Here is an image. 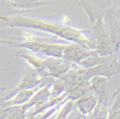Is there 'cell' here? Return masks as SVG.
I'll return each instance as SVG.
<instances>
[{"mask_svg":"<svg viewBox=\"0 0 120 119\" xmlns=\"http://www.w3.org/2000/svg\"><path fill=\"white\" fill-rule=\"evenodd\" d=\"M4 21L14 27L29 28L49 32L61 40L80 45L89 50L95 51L96 47L88 32L45 20L26 16L1 17Z\"/></svg>","mask_w":120,"mask_h":119,"instance_id":"1","label":"cell"},{"mask_svg":"<svg viewBox=\"0 0 120 119\" xmlns=\"http://www.w3.org/2000/svg\"><path fill=\"white\" fill-rule=\"evenodd\" d=\"M19 56L23 57L33 70L47 77H62L73 67V64L63 59L47 57L34 54L21 52Z\"/></svg>","mask_w":120,"mask_h":119,"instance_id":"2","label":"cell"},{"mask_svg":"<svg viewBox=\"0 0 120 119\" xmlns=\"http://www.w3.org/2000/svg\"><path fill=\"white\" fill-rule=\"evenodd\" d=\"M3 42L11 46L25 48L33 54L43 57L63 59L65 48L68 45L61 42H48L38 40H31L23 42L6 41Z\"/></svg>","mask_w":120,"mask_h":119,"instance_id":"3","label":"cell"},{"mask_svg":"<svg viewBox=\"0 0 120 119\" xmlns=\"http://www.w3.org/2000/svg\"><path fill=\"white\" fill-rule=\"evenodd\" d=\"M89 90L97 97L98 100L105 102L108 87V78L102 75H95L89 78L87 81Z\"/></svg>","mask_w":120,"mask_h":119,"instance_id":"4","label":"cell"},{"mask_svg":"<svg viewBox=\"0 0 120 119\" xmlns=\"http://www.w3.org/2000/svg\"><path fill=\"white\" fill-rule=\"evenodd\" d=\"M50 78L51 77H46L36 70H32L25 74L16 89L21 90L35 87L47 82Z\"/></svg>","mask_w":120,"mask_h":119,"instance_id":"5","label":"cell"},{"mask_svg":"<svg viewBox=\"0 0 120 119\" xmlns=\"http://www.w3.org/2000/svg\"><path fill=\"white\" fill-rule=\"evenodd\" d=\"M98 99L93 93H87L75 101L80 113L84 116L92 114L98 103Z\"/></svg>","mask_w":120,"mask_h":119,"instance_id":"6","label":"cell"},{"mask_svg":"<svg viewBox=\"0 0 120 119\" xmlns=\"http://www.w3.org/2000/svg\"><path fill=\"white\" fill-rule=\"evenodd\" d=\"M46 82L41 84L35 87L20 90L7 102L9 103L8 104L10 105H21L26 103L45 86V85H46Z\"/></svg>","mask_w":120,"mask_h":119,"instance_id":"7","label":"cell"},{"mask_svg":"<svg viewBox=\"0 0 120 119\" xmlns=\"http://www.w3.org/2000/svg\"><path fill=\"white\" fill-rule=\"evenodd\" d=\"M107 16L109 25V35L113 50H117L120 47V23L112 13Z\"/></svg>","mask_w":120,"mask_h":119,"instance_id":"8","label":"cell"},{"mask_svg":"<svg viewBox=\"0 0 120 119\" xmlns=\"http://www.w3.org/2000/svg\"><path fill=\"white\" fill-rule=\"evenodd\" d=\"M92 114L95 119H108V109L106 103L98 101Z\"/></svg>","mask_w":120,"mask_h":119,"instance_id":"9","label":"cell"},{"mask_svg":"<svg viewBox=\"0 0 120 119\" xmlns=\"http://www.w3.org/2000/svg\"><path fill=\"white\" fill-rule=\"evenodd\" d=\"M8 2L12 6L16 8H28L39 6L43 2L38 0H10L8 1Z\"/></svg>","mask_w":120,"mask_h":119,"instance_id":"10","label":"cell"},{"mask_svg":"<svg viewBox=\"0 0 120 119\" xmlns=\"http://www.w3.org/2000/svg\"><path fill=\"white\" fill-rule=\"evenodd\" d=\"M108 119H120V110L113 112Z\"/></svg>","mask_w":120,"mask_h":119,"instance_id":"11","label":"cell"},{"mask_svg":"<svg viewBox=\"0 0 120 119\" xmlns=\"http://www.w3.org/2000/svg\"><path fill=\"white\" fill-rule=\"evenodd\" d=\"M88 116H89V117H88V119H95V118H94V117L92 115V114H91V115H89Z\"/></svg>","mask_w":120,"mask_h":119,"instance_id":"12","label":"cell"},{"mask_svg":"<svg viewBox=\"0 0 120 119\" xmlns=\"http://www.w3.org/2000/svg\"><path fill=\"white\" fill-rule=\"evenodd\" d=\"M119 16H120V14H119Z\"/></svg>","mask_w":120,"mask_h":119,"instance_id":"13","label":"cell"}]
</instances>
